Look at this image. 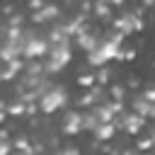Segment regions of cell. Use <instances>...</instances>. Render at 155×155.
I'll list each match as a JSON object with an SVG mask.
<instances>
[{
  "label": "cell",
  "mask_w": 155,
  "mask_h": 155,
  "mask_svg": "<svg viewBox=\"0 0 155 155\" xmlns=\"http://www.w3.org/2000/svg\"><path fill=\"white\" fill-rule=\"evenodd\" d=\"M65 102H68V92H65L63 87H51V90H46V92L39 97V107H41V111H46V114L58 111L61 107H65Z\"/></svg>",
  "instance_id": "cell-1"
},
{
  "label": "cell",
  "mask_w": 155,
  "mask_h": 155,
  "mask_svg": "<svg viewBox=\"0 0 155 155\" xmlns=\"http://www.w3.org/2000/svg\"><path fill=\"white\" fill-rule=\"evenodd\" d=\"M70 61V46L68 44H51L48 61H46V73H58L68 65Z\"/></svg>",
  "instance_id": "cell-2"
},
{
  "label": "cell",
  "mask_w": 155,
  "mask_h": 155,
  "mask_svg": "<svg viewBox=\"0 0 155 155\" xmlns=\"http://www.w3.org/2000/svg\"><path fill=\"white\" fill-rule=\"evenodd\" d=\"M48 51V41L44 36H27L24 39V48H22V56L27 58H39Z\"/></svg>",
  "instance_id": "cell-3"
},
{
  "label": "cell",
  "mask_w": 155,
  "mask_h": 155,
  "mask_svg": "<svg viewBox=\"0 0 155 155\" xmlns=\"http://www.w3.org/2000/svg\"><path fill=\"white\" fill-rule=\"evenodd\" d=\"M80 128H85V116L78 114V111H70L65 116V121H63V131L65 133H78Z\"/></svg>",
  "instance_id": "cell-4"
},
{
  "label": "cell",
  "mask_w": 155,
  "mask_h": 155,
  "mask_svg": "<svg viewBox=\"0 0 155 155\" xmlns=\"http://www.w3.org/2000/svg\"><path fill=\"white\" fill-rule=\"evenodd\" d=\"M114 24L119 27V31H121V34H131V31L140 29V19H138L136 15H124V17H121V19H116Z\"/></svg>",
  "instance_id": "cell-5"
},
{
  "label": "cell",
  "mask_w": 155,
  "mask_h": 155,
  "mask_svg": "<svg viewBox=\"0 0 155 155\" xmlns=\"http://www.w3.org/2000/svg\"><path fill=\"white\" fill-rule=\"evenodd\" d=\"M121 128L128 131V133H138V131L143 128V116H140V114H124Z\"/></svg>",
  "instance_id": "cell-6"
},
{
  "label": "cell",
  "mask_w": 155,
  "mask_h": 155,
  "mask_svg": "<svg viewBox=\"0 0 155 155\" xmlns=\"http://www.w3.org/2000/svg\"><path fill=\"white\" fill-rule=\"evenodd\" d=\"M133 109H136V114H140V116H150V114H155V102H150V99L143 94V97H138V99L133 102Z\"/></svg>",
  "instance_id": "cell-7"
},
{
  "label": "cell",
  "mask_w": 155,
  "mask_h": 155,
  "mask_svg": "<svg viewBox=\"0 0 155 155\" xmlns=\"http://www.w3.org/2000/svg\"><path fill=\"white\" fill-rule=\"evenodd\" d=\"M94 136L102 138V140L111 138V136H114V121H102V124H97V126H94Z\"/></svg>",
  "instance_id": "cell-8"
},
{
  "label": "cell",
  "mask_w": 155,
  "mask_h": 155,
  "mask_svg": "<svg viewBox=\"0 0 155 155\" xmlns=\"http://www.w3.org/2000/svg\"><path fill=\"white\" fill-rule=\"evenodd\" d=\"M56 15H58V10H56L53 5H44L41 10L34 12V22H46V19H53Z\"/></svg>",
  "instance_id": "cell-9"
},
{
  "label": "cell",
  "mask_w": 155,
  "mask_h": 155,
  "mask_svg": "<svg viewBox=\"0 0 155 155\" xmlns=\"http://www.w3.org/2000/svg\"><path fill=\"white\" fill-rule=\"evenodd\" d=\"M78 44H80L82 48L92 51V48L99 44V39H94V36H92V34H87V31H80V34H78Z\"/></svg>",
  "instance_id": "cell-10"
},
{
  "label": "cell",
  "mask_w": 155,
  "mask_h": 155,
  "mask_svg": "<svg viewBox=\"0 0 155 155\" xmlns=\"http://www.w3.org/2000/svg\"><path fill=\"white\" fill-rule=\"evenodd\" d=\"M94 12H97V15H102V17H107V15H109V5H107L104 0H97V5H94Z\"/></svg>",
  "instance_id": "cell-11"
},
{
  "label": "cell",
  "mask_w": 155,
  "mask_h": 155,
  "mask_svg": "<svg viewBox=\"0 0 155 155\" xmlns=\"http://www.w3.org/2000/svg\"><path fill=\"white\" fill-rule=\"evenodd\" d=\"M92 82H94V78H92V75H82V78H80V85H82V87H90Z\"/></svg>",
  "instance_id": "cell-12"
},
{
  "label": "cell",
  "mask_w": 155,
  "mask_h": 155,
  "mask_svg": "<svg viewBox=\"0 0 155 155\" xmlns=\"http://www.w3.org/2000/svg\"><path fill=\"white\" fill-rule=\"evenodd\" d=\"M111 94H114V97H116V102H119V99L124 97V87H111Z\"/></svg>",
  "instance_id": "cell-13"
},
{
  "label": "cell",
  "mask_w": 155,
  "mask_h": 155,
  "mask_svg": "<svg viewBox=\"0 0 155 155\" xmlns=\"http://www.w3.org/2000/svg\"><path fill=\"white\" fill-rule=\"evenodd\" d=\"M56 155H80V153H78L75 148H65V150H58Z\"/></svg>",
  "instance_id": "cell-14"
},
{
  "label": "cell",
  "mask_w": 155,
  "mask_h": 155,
  "mask_svg": "<svg viewBox=\"0 0 155 155\" xmlns=\"http://www.w3.org/2000/svg\"><path fill=\"white\" fill-rule=\"evenodd\" d=\"M2 119H5V114H2V111H0V124H2Z\"/></svg>",
  "instance_id": "cell-15"
},
{
  "label": "cell",
  "mask_w": 155,
  "mask_h": 155,
  "mask_svg": "<svg viewBox=\"0 0 155 155\" xmlns=\"http://www.w3.org/2000/svg\"><path fill=\"white\" fill-rule=\"evenodd\" d=\"M17 155H29V153H17Z\"/></svg>",
  "instance_id": "cell-16"
},
{
  "label": "cell",
  "mask_w": 155,
  "mask_h": 155,
  "mask_svg": "<svg viewBox=\"0 0 155 155\" xmlns=\"http://www.w3.org/2000/svg\"><path fill=\"white\" fill-rule=\"evenodd\" d=\"M128 155H133V153H128Z\"/></svg>",
  "instance_id": "cell-17"
}]
</instances>
